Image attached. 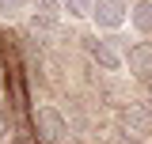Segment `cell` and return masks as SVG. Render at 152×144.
Returning a JSON list of instances; mask_svg holds the SVG:
<instances>
[{"mask_svg": "<svg viewBox=\"0 0 152 144\" xmlns=\"http://www.w3.org/2000/svg\"><path fill=\"white\" fill-rule=\"evenodd\" d=\"M34 125H38V137L46 144H65V137H69V121L57 114L53 106H42L34 114Z\"/></svg>", "mask_w": 152, "mask_h": 144, "instance_id": "6da1fadb", "label": "cell"}, {"mask_svg": "<svg viewBox=\"0 0 152 144\" xmlns=\"http://www.w3.org/2000/svg\"><path fill=\"white\" fill-rule=\"evenodd\" d=\"M126 15H129L126 0H95V8H91L95 27H103V31H118L126 23Z\"/></svg>", "mask_w": 152, "mask_h": 144, "instance_id": "7a4b0ae2", "label": "cell"}, {"mask_svg": "<svg viewBox=\"0 0 152 144\" xmlns=\"http://www.w3.org/2000/svg\"><path fill=\"white\" fill-rule=\"evenodd\" d=\"M126 65H129V72L141 84H152V46L148 42H137L129 53H126Z\"/></svg>", "mask_w": 152, "mask_h": 144, "instance_id": "3957f363", "label": "cell"}, {"mask_svg": "<svg viewBox=\"0 0 152 144\" xmlns=\"http://www.w3.org/2000/svg\"><path fill=\"white\" fill-rule=\"evenodd\" d=\"M84 46H88V53H91V61L99 65V68H107V72H118V68H122V53L114 49L110 42H99V38H84Z\"/></svg>", "mask_w": 152, "mask_h": 144, "instance_id": "277c9868", "label": "cell"}, {"mask_svg": "<svg viewBox=\"0 0 152 144\" xmlns=\"http://www.w3.org/2000/svg\"><path fill=\"white\" fill-rule=\"evenodd\" d=\"M126 129L133 137H152V110L148 106H129L126 110Z\"/></svg>", "mask_w": 152, "mask_h": 144, "instance_id": "5b68a950", "label": "cell"}, {"mask_svg": "<svg viewBox=\"0 0 152 144\" xmlns=\"http://www.w3.org/2000/svg\"><path fill=\"white\" fill-rule=\"evenodd\" d=\"M129 19H133V27L141 34H152V0H137L129 8Z\"/></svg>", "mask_w": 152, "mask_h": 144, "instance_id": "8992f818", "label": "cell"}, {"mask_svg": "<svg viewBox=\"0 0 152 144\" xmlns=\"http://www.w3.org/2000/svg\"><path fill=\"white\" fill-rule=\"evenodd\" d=\"M91 8H95V0H61V12H69V19L91 15Z\"/></svg>", "mask_w": 152, "mask_h": 144, "instance_id": "52a82bcc", "label": "cell"}, {"mask_svg": "<svg viewBox=\"0 0 152 144\" xmlns=\"http://www.w3.org/2000/svg\"><path fill=\"white\" fill-rule=\"evenodd\" d=\"M19 12H27V0H0V15H19Z\"/></svg>", "mask_w": 152, "mask_h": 144, "instance_id": "ba28073f", "label": "cell"}, {"mask_svg": "<svg viewBox=\"0 0 152 144\" xmlns=\"http://www.w3.org/2000/svg\"><path fill=\"white\" fill-rule=\"evenodd\" d=\"M57 12H61L57 0H38V15H42V19H57Z\"/></svg>", "mask_w": 152, "mask_h": 144, "instance_id": "9c48e42d", "label": "cell"}, {"mask_svg": "<svg viewBox=\"0 0 152 144\" xmlns=\"http://www.w3.org/2000/svg\"><path fill=\"white\" fill-rule=\"evenodd\" d=\"M0 137H8V118H4V110H0Z\"/></svg>", "mask_w": 152, "mask_h": 144, "instance_id": "30bf717a", "label": "cell"}, {"mask_svg": "<svg viewBox=\"0 0 152 144\" xmlns=\"http://www.w3.org/2000/svg\"><path fill=\"white\" fill-rule=\"evenodd\" d=\"M110 144H133V140H126V137H114V140Z\"/></svg>", "mask_w": 152, "mask_h": 144, "instance_id": "8fae6325", "label": "cell"}]
</instances>
